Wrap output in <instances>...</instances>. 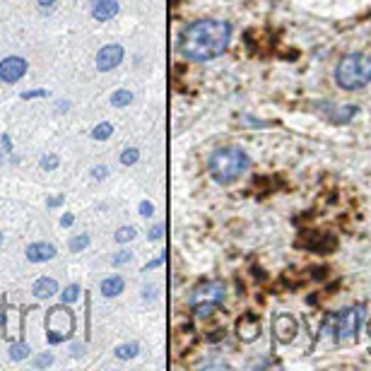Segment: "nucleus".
<instances>
[{"label":"nucleus","instance_id":"f257e3e1","mask_svg":"<svg viewBox=\"0 0 371 371\" xmlns=\"http://www.w3.org/2000/svg\"><path fill=\"white\" fill-rule=\"evenodd\" d=\"M232 39V25L222 20H198L181 32L179 53L188 61H212L222 56Z\"/></svg>","mask_w":371,"mask_h":371},{"label":"nucleus","instance_id":"f03ea898","mask_svg":"<svg viewBox=\"0 0 371 371\" xmlns=\"http://www.w3.org/2000/svg\"><path fill=\"white\" fill-rule=\"evenodd\" d=\"M249 167H251L249 155L237 145L220 147L208 159V172L217 184H234V181L249 172Z\"/></svg>","mask_w":371,"mask_h":371},{"label":"nucleus","instance_id":"7ed1b4c3","mask_svg":"<svg viewBox=\"0 0 371 371\" xmlns=\"http://www.w3.org/2000/svg\"><path fill=\"white\" fill-rule=\"evenodd\" d=\"M335 82L347 92L367 87L371 82V56H367V53H347L335 68Z\"/></svg>","mask_w":371,"mask_h":371},{"label":"nucleus","instance_id":"20e7f679","mask_svg":"<svg viewBox=\"0 0 371 371\" xmlns=\"http://www.w3.org/2000/svg\"><path fill=\"white\" fill-rule=\"evenodd\" d=\"M225 294H227V290L220 280H210V282H203V285H198L196 290H193L188 304H191L193 314H196L198 318H205L225 304Z\"/></svg>","mask_w":371,"mask_h":371},{"label":"nucleus","instance_id":"39448f33","mask_svg":"<svg viewBox=\"0 0 371 371\" xmlns=\"http://www.w3.org/2000/svg\"><path fill=\"white\" fill-rule=\"evenodd\" d=\"M46 328H49V343L58 345L63 340L73 338L75 333V316L73 311H68L66 306H56V309L49 311V318H46Z\"/></svg>","mask_w":371,"mask_h":371},{"label":"nucleus","instance_id":"423d86ee","mask_svg":"<svg viewBox=\"0 0 371 371\" xmlns=\"http://www.w3.org/2000/svg\"><path fill=\"white\" fill-rule=\"evenodd\" d=\"M362 321H364V306H352V309L343 311V314L338 316V321H335V340H338V343L355 340Z\"/></svg>","mask_w":371,"mask_h":371},{"label":"nucleus","instance_id":"0eeeda50","mask_svg":"<svg viewBox=\"0 0 371 371\" xmlns=\"http://www.w3.org/2000/svg\"><path fill=\"white\" fill-rule=\"evenodd\" d=\"M25 73H27V61H25V58L8 56V58H3V61H0V82H10V85H13V82L25 78Z\"/></svg>","mask_w":371,"mask_h":371},{"label":"nucleus","instance_id":"6e6552de","mask_svg":"<svg viewBox=\"0 0 371 371\" xmlns=\"http://www.w3.org/2000/svg\"><path fill=\"white\" fill-rule=\"evenodd\" d=\"M121 61H123V46L121 44H109L97 53V70L109 73V70L119 68Z\"/></svg>","mask_w":371,"mask_h":371},{"label":"nucleus","instance_id":"1a4fd4ad","mask_svg":"<svg viewBox=\"0 0 371 371\" xmlns=\"http://www.w3.org/2000/svg\"><path fill=\"white\" fill-rule=\"evenodd\" d=\"M273 331L280 343H292L294 335H297V321H294L290 314H280L273 321Z\"/></svg>","mask_w":371,"mask_h":371},{"label":"nucleus","instance_id":"9d476101","mask_svg":"<svg viewBox=\"0 0 371 371\" xmlns=\"http://www.w3.org/2000/svg\"><path fill=\"white\" fill-rule=\"evenodd\" d=\"M237 333H239L241 340L251 343V340H256L258 333H261V321H258L253 314H244L239 318V323H237Z\"/></svg>","mask_w":371,"mask_h":371},{"label":"nucleus","instance_id":"9b49d317","mask_svg":"<svg viewBox=\"0 0 371 371\" xmlns=\"http://www.w3.org/2000/svg\"><path fill=\"white\" fill-rule=\"evenodd\" d=\"M119 15V0H92V17L99 22H109Z\"/></svg>","mask_w":371,"mask_h":371},{"label":"nucleus","instance_id":"f8f14e48","mask_svg":"<svg viewBox=\"0 0 371 371\" xmlns=\"http://www.w3.org/2000/svg\"><path fill=\"white\" fill-rule=\"evenodd\" d=\"M56 256V246L46 244V241H37V244L27 246V258L32 263H46Z\"/></svg>","mask_w":371,"mask_h":371},{"label":"nucleus","instance_id":"ddd939ff","mask_svg":"<svg viewBox=\"0 0 371 371\" xmlns=\"http://www.w3.org/2000/svg\"><path fill=\"white\" fill-rule=\"evenodd\" d=\"M34 297L37 299H51L53 294H58V282L53 278H39L32 287Z\"/></svg>","mask_w":371,"mask_h":371},{"label":"nucleus","instance_id":"4468645a","mask_svg":"<svg viewBox=\"0 0 371 371\" xmlns=\"http://www.w3.org/2000/svg\"><path fill=\"white\" fill-rule=\"evenodd\" d=\"M123 287H126L123 278H119V275H109V278L102 282V294L104 297H119L123 292Z\"/></svg>","mask_w":371,"mask_h":371},{"label":"nucleus","instance_id":"2eb2a0df","mask_svg":"<svg viewBox=\"0 0 371 371\" xmlns=\"http://www.w3.org/2000/svg\"><path fill=\"white\" fill-rule=\"evenodd\" d=\"M111 133H114V126H111L109 121H104V123H99V126L92 131V140H99V143H102V140L111 138Z\"/></svg>","mask_w":371,"mask_h":371},{"label":"nucleus","instance_id":"dca6fc26","mask_svg":"<svg viewBox=\"0 0 371 371\" xmlns=\"http://www.w3.org/2000/svg\"><path fill=\"white\" fill-rule=\"evenodd\" d=\"M131 102H133V94L128 90H119V92L111 94V104H114L116 109H123V106H128Z\"/></svg>","mask_w":371,"mask_h":371},{"label":"nucleus","instance_id":"f3484780","mask_svg":"<svg viewBox=\"0 0 371 371\" xmlns=\"http://www.w3.org/2000/svg\"><path fill=\"white\" fill-rule=\"evenodd\" d=\"M138 343H128V345H119L116 347V357L119 359H133L135 355H138Z\"/></svg>","mask_w":371,"mask_h":371},{"label":"nucleus","instance_id":"a211bd4d","mask_svg":"<svg viewBox=\"0 0 371 371\" xmlns=\"http://www.w3.org/2000/svg\"><path fill=\"white\" fill-rule=\"evenodd\" d=\"M29 357V347L25 343H13L10 347V359H15V362H22V359Z\"/></svg>","mask_w":371,"mask_h":371},{"label":"nucleus","instance_id":"6ab92c4d","mask_svg":"<svg viewBox=\"0 0 371 371\" xmlns=\"http://www.w3.org/2000/svg\"><path fill=\"white\" fill-rule=\"evenodd\" d=\"M87 246H90V234H80V237L70 239L68 249L73 251V253H80L82 249H87Z\"/></svg>","mask_w":371,"mask_h":371},{"label":"nucleus","instance_id":"aec40b11","mask_svg":"<svg viewBox=\"0 0 371 371\" xmlns=\"http://www.w3.org/2000/svg\"><path fill=\"white\" fill-rule=\"evenodd\" d=\"M61 297H63V302H66V304L78 302V297H80V285H68L66 292H63Z\"/></svg>","mask_w":371,"mask_h":371},{"label":"nucleus","instance_id":"412c9836","mask_svg":"<svg viewBox=\"0 0 371 371\" xmlns=\"http://www.w3.org/2000/svg\"><path fill=\"white\" fill-rule=\"evenodd\" d=\"M135 239V227H121L119 232H116V241L119 244H126V241Z\"/></svg>","mask_w":371,"mask_h":371},{"label":"nucleus","instance_id":"4be33fe9","mask_svg":"<svg viewBox=\"0 0 371 371\" xmlns=\"http://www.w3.org/2000/svg\"><path fill=\"white\" fill-rule=\"evenodd\" d=\"M138 157H140V152L135 150V147H131V150H123V155H121V162L126 164V167H133V164L138 162Z\"/></svg>","mask_w":371,"mask_h":371},{"label":"nucleus","instance_id":"5701e85b","mask_svg":"<svg viewBox=\"0 0 371 371\" xmlns=\"http://www.w3.org/2000/svg\"><path fill=\"white\" fill-rule=\"evenodd\" d=\"M32 364H34V367H37V369L51 367V364H53V355H51V352H46V355H39V357H34V359H32Z\"/></svg>","mask_w":371,"mask_h":371},{"label":"nucleus","instance_id":"b1692460","mask_svg":"<svg viewBox=\"0 0 371 371\" xmlns=\"http://www.w3.org/2000/svg\"><path fill=\"white\" fill-rule=\"evenodd\" d=\"M58 167V157L56 155H44L41 157V169L44 172H51V169H56Z\"/></svg>","mask_w":371,"mask_h":371},{"label":"nucleus","instance_id":"393cba45","mask_svg":"<svg viewBox=\"0 0 371 371\" xmlns=\"http://www.w3.org/2000/svg\"><path fill=\"white\" fill-rule=\"evenodd\" d=\"M133 258V253L131 251H121V253H116L114 258H111V263L114 265H123V263H128Z\"/></svg>","mask_w":371,"mask_h":371},{"label":"nucleus","instance_id":"a878e982","mask_svg":"<svg viewBox=\"0 0 371 371\" xmlns=\"http://www.w3.org/2000/svg\"><path fill=\"white\" fill-rule=\"evenodd\" d=\"M140 215H143V217H152V215H155V205L147 203V200H143V203H140Z\"/></svg>","mask_w":371,"mask_h":371},{"label":"nucleus","instance_id":"bb28decb","mask_svg":"<svg viewBox=\"0 0 371 371\" xmlns=\"http://www.w3.org/2000/svg\"><path fill=\"white\" fill-rule=\"evenodd\" d=\"M106 176H109V169H106V167H94L92 169V179L102 181V179H106Z\"/></svg>","mask_w":371,"mask_h":371},{"label":"nucleus","instance_id":"cd10ccee","mask_svg":"<svg viewBox=\"0 0 371 371\" xmlns=\"http://www.w3.org/2000/svg\"><path fill=\"white\" fill-rule=\"evenodd\" d=\"M34 97H49L46 90H32V92H22V99H34Z\"/></svg>","mask_w":371,"mask_h":371},{"label":"nucleus","instance_id":"c85d7f7f","mask_svg":"<svg viewBox=\"0 0 371 371\" xmlns=\"http://www.w3.org/2000/svg\"><path fill=\"white\" fill-rule=\"evenodd\" d=\"M164 261H167V253H162V256H159V258H157V261H152V263H147V265H145V268H143V270H145V273H147V270H152V268H157V265H162Z\"/></svg>","mask_w":371,"mask_h":371},{"label":"nucleus","instance_id":"c756f323","mask_svg":"<svg viewBox=\"0 0 371 371\" xmlns=\"http://www.w3.org/2000/svg\"><path fill=\"white\" fill-rule=\"evenodd\" d=\"M162 234H164V227H162V225H157V227H152L150 239H152V241H157L159 237H162Z\"/></svg>","mask_w":371,"mask_h":371},{"label":"nucleus","instance_id":"7c9ffc66","mask_svg":"<svg viewBox=\"0 0 371 371\" xmlns=\"http://www.w3.org/2000/svg\"><path fill=\"white\" fill-rule=\"evenodd\" d=\"M73 222H75V217H73V215H70V212H68V215H63V220H61V227H70V225H73Z\"/></svg>","mask_w":371,"mask_h":371},{"label":"nucleus","instance_id":"2f4dec72","mask_svg":"<svg viewBox=\"0 0 371 371\" xmlns=\"http://www.w3.org/2000/svg\"><path fill=\"white\" fill-rule=\"evenodd\" d=\"M58 205H63V196L49 198V208H58Z\"/></svg>","mask_w":371,"mask_h":371},{"label":"nucleus","instance_id":"473e14b6","mask_svg":"<svg viewBox=\"0 0 371 371\" xmlns=\"http://www.w3.org/2000/svg\"><path fill=\"white\" fill-rule=\"evenodd\" d=\"M37 3L41 5V8H49V5H53L56 0H37Z\"/></svg>","mask_w":371,"mask_h":371},{"label":"nucleus","instance_id":"72a5a7b5","mask_svg":"<svg viewBox=\"0 0 371 371\" xmlns=\"http://www.w3.org/2000/svg\"><path fill=\"white\" fill-rule=\"evenodd\" d=\"M0 244H3V234H0Z\"/></svg>","mask_w":371,"mask_h":371},{"label":"nucleus","instance_id":"f704fd0d","mask_svg":"<svg viewBox=\"0 0 371 371\" xmlns=\"http://www.w3.org/2000/svg\"><path fill=\"white\" fill-rule=\"evenodd\" d=\"M369 335H371V323H369Z\"/></svg>","mask_w":371,"mask_h":371},{"label":"nucleus","instance_id":"c9c22d12","mask_svg":"<svg viewBox=\"0 0 371 371\" xmlns=\"http://www.w3.org/2000/svg\"><path fill=\"white\" fill-rule=\"evenodd\" d=\"M0 321H3V314H0Z\"/></svg>","mask_w":371,"mask_h":371}]
</instances>
